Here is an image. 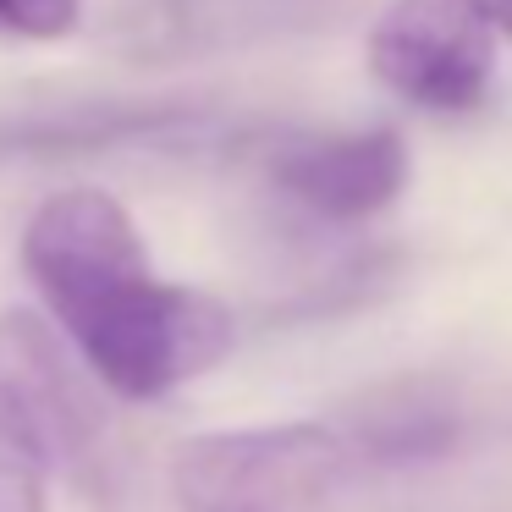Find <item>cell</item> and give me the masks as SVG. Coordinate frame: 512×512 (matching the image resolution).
I'll use <instances>...</instances> for the list:
<instances>
[{"mask_svg": "<svg viewBox=\"0 0 512 512\" xmlns=\"http://www.w3.org/2000/svg\"><path fill=\"white\" fill-rule=\"evenodd\" d=\"M23 265L116 397H166L232 353V314L210 292L160 281L133 215L105 188H67L39 204Z\"/></svg>", "mask_w": 512, "mask_h": 512, "instance_id": "obj_1", "label": "cell"}, {"mask_svg": "<svg viewBox=\"0 0 512 512\" xmlns=\"http://www.w3.org/2000/svg\"><path fill=\"white\" fill-rule=\"evenodd\" d=\"M347 446L325 424L199 435L171 463L182 512H320L347 474Z\"/></svg>", "mask_w": 512, "mask_h": 512, "instance_id": "obj_2", "label": "cell"}, {"mask_svg": "<svg viewBox=\"0 0 512 512\" xmlns=\"http://www.w3.org/2000/svg\"><path fill=\"white\" fill-rule=\"evenodd\" d=\"M496 45L490 0H391L369 28V72L419 111L463 116L490 94Z\"/></svg>", "mask_w": 512, "mask_h": 512, "instance_id": "obj_3", "label": "cell"}, {"mask_svg": "<svg viewBox=\"0 0 512 512\" xmlns=\"http://www.w3.org/2000/svg\"><path fill=\"white\" fill-rule=\"evenodd\" d=\"M0 424L45 463L83 479L100 463V408L72 375L56 331L28 309L0 314Z\"/></svg>", "mask_w": 512, "mask_h": 512, "instance_id": "obj_4", "label": "cell"}, {"mask_svg": "<svg viewBox=\"0 0 512 512\" xmlns=\"http://www.w3.org/2000/svg\"><path fill=\"white\" fill-rule=\"evenodd\" d=\"M276 188L320 221H369L408 188V144L391 127L292 138L270 166Z\"/></svg>", "mask_w": 512, "mask_h": 512, "instance_id": "obj_5", "label": "cell"}, {"mask_svg": "<svg viewBox=\"0 0 512 512\" xmlns=\"http://www.w3.org/2000/svg\"><path fill=\"white\" fill-rule=\"evenodd\" d=\"M336 435H342L347 457H369L380 468H408L452 452L457 435H463V413L441 386L402 380V386H386L375 402H364L353 413V424Z\"/></svg>", "mask_w": 512, "mask_h": 512, "instance_id": "obj_6", "label": "cell"}, {"mask_svg": "<svg viewBox=\"0 0 512 512\" xmlns=\"http://www.w3.org/2000/svg\"><path fill=\"white\" fill-rule=\"evenodd\" d=\"M45 463L0 424V512H45Z\"/></svg>", "mask_w": 512, "mask_h": 512, "instance_id": "obj_7", "label": "cell"}, {"mask_svg": "<svg viewBox=\"0 0 512 512\" xmlns=\"http://www.w3.org/2000/svg\"><path fill=\"white\" fill-rule=\"evenodd\" d=\"M83 23V0H0V39H67Z\"/></svg>", "mask_w": 512, "mask_h": 512, "instance_id": "obj_8", "label": "cell"}, {"mask_svg": "<svg viewBox=\"0 0 512 512\" xmlns=\"http://www.w3.org/2000/svg\"><path fill=\"white\" fill-rule=\"evenodd\" d=\"M490 17H496L501 34H512V0H490Z\"/></svg>", "mask_w": 512, "mask_h": 512, "instance_id": "obj_9", "label": "cell"}]
</instances>
